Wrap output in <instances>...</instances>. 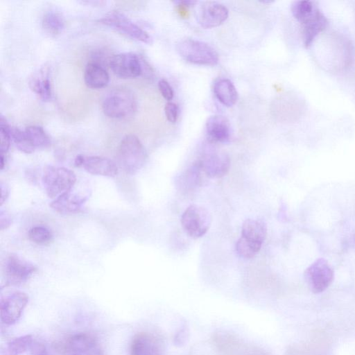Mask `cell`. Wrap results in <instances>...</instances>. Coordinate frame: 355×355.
Returning a JSON list of instances; mask_svg holds the SVG:
<instances>
[{
  "label": "cell",
  "instance_id": "10",
  "mask_svg": "<svg viewBox=\"0 0 355 355\" xmlns=\"http://www.w3.org/2000/svg\"><path fill=\"white\" fill-rule=\"evenodd\" d=\"M203 173L211 178L225 175L230 167V159L225 152L208 149L197 160Z\"/></svg>",
  "mask_w": 355,
  "mask_h": 355
},
{
  "label": "cell",
  "instance_id": "18",
  "mask_svg": "<svg viewBox=\"0 0 355 355\" xmlns=\"http://www.w3.org/2000/svg\"><path fill=\"white\" fill-rule=\"evenodd\" d=\"M87 173L105 177H115L118 167L112 160L101 156H85L81 165Z\"/></svg>",
  "mask_w": 355,
  "mask_h": 355
},
{
  "label": "cell",
  "instance_id": "16",
  "mask_svg": "<svg viewBox=\"0 0 355 355\" xmlns=\"http://www.w3.org/2000/svg\"><path fill=\"white\" fill-rule=\"evenodd\" d=\"M205 132L209 141L225 143L231 137V125L229 120L222 115L211 116L205 124Z\"/></svg>",
  "mask_w": 355,
  "mask_h": 355
},
{
  "label": "cell",
  "instance_id": "11",
  "mask_svg": "<svg viewBox=\"0 0 355 355\" xmlns=\"http://www.w3.org/2000/svg\"><path fill=\"white\" fill-rule=\"evenodd\" d=\"M29 301V296L21 291L14 292L1 300V321L5 325L15 324L21 318Z\"/></svg>",
  "mask_w": 355,
  "mask_h": 355
},
{
  "label": "cell",
  "instance_id": "24",
  "mask_svg": "<svg viewBox=\"0 0 355 355\" xmlns=\"http://www.w3.org/2000/svg\"><path fill=\"white\" fill-rule=\"evenodd\" d=\"M24 130L35 148H45L51 145V139L42 127L30 125Z\"/></svg>",
  "mask_w": 355,
  "mask_h": 355
},
{
  "label": "cell",
  "instance_id": "5",
  "mask_svg": "<svg viewBox=\"0 0 355 355\" xmlns=\"http://www.w3.org/2000/svg\"><path fill=\"white\" fill-rule=\"evenodd\" d=\"M42 182L46 196L54 200L71 190L76 184V176L67 168L46 166L44 168Z\"/></svg>",
  "mask_w": 355,
  "mask_h": 355
},
{
  "label": "cell",
  "instance_id": "1",
  "mask_svg": "<svg viewBox=\"0 0 355 355\" xmlns=\"http://www.w3.org/2000/svg\"><path fill=\"white\" fill-rule=\"evenodd\" d=\"M291 12L302 28L304 45L309 47L316 37L327 26V19L322 12L311 1H297L291 5Z\"/></svg>",
  "mask_w": 355,
  "mask_h": 355
},
{
  "label": "cell",
  "instance_id": "19",
  "mask_svg": "<svg viewBox=\"0 0 355 355\" xmlns=\"http://www.w3.org/2000/svg\"><path fill=\"white\" fill-rule=\"evenodd\" d=\"M31 89L42 100L49 101L52 97V87L49 69H40L30 78L28 82Z\"/></svg>",
  "mask_w": 355,
  "mask_h": 355
},
{
  "label": "cell",
  "instance_id": "26",
  "mask_svg": "<svg viewBox=\"0 0 355 355\" xmlns=\"http://www.w3.org/2000/svg\"><path fill=\"white\" fill-rule=\"evenodd\" d=\"M11 139L15 146L24 153H31L35 150V147L29 140L25 130H21L16 127H10Z\"/></svg>",
  "mask_w": 355,
  "mask_h": 355
},
{
  "label": "cell",
  "instance_id": "34",
  "mask_svg": "<svg viewBox=\"0 0 355 355\" xmlns=\"http://www.w3.org/2000/svg\"><path fill=\"white\" fill-rule=\"evenodd\" d=\"M9 196V189L8 186L3 182H1V206L6 201Z\"/></svg>",
  "mask_w": 355,
  "mask_h": 355
},
{
  "label": "cell",
  "instance_id": "21",
  "mask_svg": "<svg viewBox=\"0 0 355 355\" xmlns=\"http://www.w3.org/2000/svg\"><path fill=\"white\" fill-rule=\"evenodd\" d=\"M84 81L89 88L101 89L107 85L110 76L101 64L96 62H89L85 69Z\"/></svg>",
  "mask_w": 355,
  "mask_h": 355
},
{
  "label": "cell",
  "instance_id": "4",
  "mask_svg": "<svg viewBox=\"0 0 355 355\" xmlns=\"http://www.w3.org/2000/svg\"><path fill=\"white\" fill-rule=\"evenodd\" d=\"M178 54L188 62L214 66L218 64L219 58L216 50L207 43L192 38L180 40L176 44Z\"/></svg>",
  "mask_w": 355,
  "mask_h": 355
},
{
  "label": "cell",
  "instance_id": "36",
  "mask_svg": "<svg viewBox=\"0 0 355 355\" xmlns=\"http://www.w3.org/2000/svg\"><path fill=\"white\" fill-rule=\"evenodd\" d=\"M175 3L183 5V6H189L194 5L195 3H197V1H175Z\"/></svg>",
  "mask_w": 355,
  "mask_h": 355
},
{
  "label": "cell",
  "instance_id": "17",
  "mask_svg": "<svg viewBox=\"0 0 355 355\" xmlns=\"http://www.w3.org/2000/svg\"><path fill=\"white\" fill-rule=\"evenodd\" d=\"M161 343L147 332L136 334L131 342L130 355H162Z\"/></svg>",
  "mask_w": 355,
  "mask_h": 355
},
{
  "label": "cell",
  "instance_id": "32",
  "mask_svg": "<svg viewBox=\"0 0 355 355\" xmlns=\"http://www.w3.org/2000/svg\"><path fill=\"white\" fill-rule=\"evenodd\" d=\"M29 351L30 355H49L46 346L40 341H33Z\"/></svg>",
  "mask_w": 355,
  "mask_h": 355
},
{
  "label": "cell",
  "instance_id": "7",
  "mask_svg": "<svg viewBox=\"0 0 355 355\" xmlns=\"http://www.w3.org/2000/svg\"><path fill=\"white\" fill-rule=\"evenodd\" d=\"M99 22L121 33L146 44L153 42L152 37L128 17L119 12L113 11L99 19Z\"/></svg>",
  "mask_w": 355,
  "mask_h": 355
},
{
  "label": "cell",
  "instance_id": "31",
  "mask_svg": "<svg viewBox=\"0 0 355 355\" xmlns=\"http://www.w3.org/2000/svg\"><path fill=\"white\" fill-rule=\"evenodd\" d=\"M158 88L162 96L168 102L173 98V90L170 84L164 79L158 82Z\"/></svg>",
  "mask_w": 355,
  "mask_h": 355
},
{
  "label": "cell",
  "instance_id": "30",
  "mask_svg": "<svg viewBox=\"0 0 355 355\" xmlns=\"http://www.w3.org/2000/svg\"><path fill=\"white\" fill-rule=\"evenodd\" d=\"M164 112L167 120L171 123H175L178 116V107L173 102H168L164 107Z\"/></svg>",
  "mask_w": 355,
  "mask_h": 355
},
{
  "label": "cell",
  "instance_id": "27",
  "mask_svg": "<svg viewBox=\"0 0 355 355\" xmlns=\"http://www.w3.org/2000/svg\"><path fill=\"white\" fill-rule=\"evenodd\" d=\"M28 237L32 242L38 245H48L53 240L51 232L44 226H35L28 232Z\"/></svg>",
  "mask_w": 355,
  "mask_h": 355
},
{
  "label": "cell",
  "instance_id": "20",
  "mask_svg": "<svg viewBox=\"0 0 355 355\" xmlns=\"http://www.w3.org/2000/svg\"><path fill=\"white\" fill-rule=\"evenodd\" d=\"M266 235L267 227L263 221L248 218L243 222L241 237L245 241L261 246Z\"/></svg>",
  "mask_w": 355,
  "mask_h": 355
},
{
  "label": "cell",
  "instance_id": "8",
  "mask_svg": "<svg viewBox=\"0 0 355 355\" xmlns=\"http://www.w3.org/2000/svg\"><path fill=\"white\" fill-rule=\"evenodd\" d=\"M304 277L310 291L318 294L324 291L332 283L334 270L325 259L320 258L306 268Z\"/></svg>",
  "mask_w": 355,
  "mask_h": 355
},
{
  "label": "cell",
  "instance_id": "28",
  "mask_svg": "<svg viewBox=\"0 0 355 355\" xmlns=\"http://www.w3.org/2000/svg\"><path fill=\"white\" fill-rule=\"evenodd\" d=\"M0 157H6L10 148L11 136L10 127L3 116H1L0 119Z\"/></svg>",
  "mask_w": 355,
  "mask_h": 355
},
{
  "label": "cell",
  "instance_id": "15",
  "mask_svg": "<svg viewBox=\"0 0 355 355\" xmlns=\"http://www.w3.org/2000/svg\"><path fill=\"white\" fill-rule=\"evenodd\" d=\"M89 198L88 194L81 195L70 191L59 196L49 205L55 211L60 214H75L82 210Z\"/></svg>",
  "mask_w": 355,
  "mask_h": 355
},
{
  "label": "cell",
  "instance_id": "9",
  "mask_svg": "<svg viewBox=\"0 0 355 355\" xmlns=\"http://www.w3.org/2000/svg\"><path fill=\"white\" fill-rule=\"evenodd\" d=\"M37 270L32 263L16 254H10L6 259L4 272L6 286H17L26 282Z\"/></svg>",
  "mask_w": 355,
  "mask_h": 355
},
{
  "label": "cell",
  "instance_id": "29",
  "mask_svg": "<svg viewBox=\"0 0 355 355\" xmlns=\"http://www.w3.org/2000/svg\"><path fill=\"white\" fill-rule=\"evenodd\" d=\"M261 246L250 243L240 237L236 244V250L240 257L250 259L260 250Z\"/></svg>",
  "mask_w": 355,
  "mask_h": 355
},
{
  "label": "cell",
  "instance_id": "3",
  "mask_svg": "<svg viewBox=\"0 0 355 355\" xmlns=\"http://www.w3.org/2000/svg\"><path fill=\"white\" fill-rule=\"evenodd\" d=\"M101 106L104 114L107 116L123 119L134 114L137 108V102L130 90L120 88L106 94Z\"/></svg>",
  "mask_w": 355,
  "mask_h": 355
},
{
  "label": "cell",
  "instance_id": "6",
  "mask_svg": "<svg viewBox=\"0 0 355 355\" xmlns=\"http://www.w3.org/2000/svg\"><path fill=\"white\" fill-rule=\"evenodd\" d=\"M211 216L205 207L196 205L189 206L181 217L184 232L191 238L198 239L205 235L211 224Z\"/></svg>",
  "mask_w": 355,
  "mask_h": 355
},
{
  "label": "cell",
  "instance_id": "2",
  "mask_svg": "<svg viewBox=\"0 0 355 355\" xmlns=\"http://www.w3.org/2000/svg\"><path fill=\"white\" fill-rule=\"evenodd\" d=\"M147 153L139 139L127 135L121 141L117 150V161L128 174L134 175L145 164Z\"/></svg>",
  "mask_w": 355,
  "mask_h": 355
},
{
  "label": "cell",
  "instance_id": "13",
  "mask_svg": "<svg viewBox=\"0 0 355 355\" xmlns=\"http://www.w3.org/2000/svg\"><path fill=\"white\" fill-rule=\"evenodd\" d=\"M229 15L228 9L216 1L202 2L197 9L196 19L204 28H212L221 25Z\"/></svg>",
  "mask_w": 355,
  "mask_h": 355
},
{
  "label": "cell",
  "instance_id": "35",
  "mask_svg": "<svg viewBox=\"0 0 355 355\" xmlns=\"http://www.w3.org/2000/svg\"><path fill=\"white\" fill-rule=\"evenodd\" d=\"M187 334V333L185 329L180 330V332L178 333L175 336V343L180 344H180H183L186 340Z\"/></svg>",
  "mask_w": 355,
  "mask_h": 355
},
{
  "label": "cell",
  "instance_id": "22",
  "mask_svg": "<svg viewBox=\"0 0 355 355\" xmlns=\"http://www.w3.org/2000/svg\"><path fill=\"white\" fill-rule=\"evenodd\" d=\"M214 93L221 104L232 107L238 100V92L234 84L229 79L220 78L214 84Z\"/></svg>",
  "mask_w": 355,
  "mask_h": 355
},
{
  "label": "cell",
  "instance_id": "25",
  "mask_svg": "<svg viewBox=\"0 0 355 355\" xmlns=\"http://www.w3.org/2000/svg\"><path fill=\"white\" fill-rule=\"evenodd\" d=\"M33 336L26 334L10 340L6 347V355H20L28 350L33 342Z\"/></svg>",
  "mask_w": 355,
  "mask_h": 355
},
{
  "label": "cell",
  "instance_id": "23",
  "mask_svg": "<svg viewBox=\"0 0 355 355\" xmlns=\"http://www.w3.org/2000/svg\"><path fill=\"white\" fill-rule=\"evenodd\" d=\"M42 24L46 33L55 36L64 29V19L60 12L51 10L44 15Z\"/></svg>",
  "mask_w": 355,
  "mask_h": 355
},
{
  "label": "cell",
  "instance_id": "12",
  "mask_svg": "<svg viewBox=\"0 0 355 355\" xmlns=\"http://www.w3.org/2000/svg\"><path fill=\"white\" fill-rule=\"evenodd\" d=\"M109 66L113 73L121 78H134L139 76L143 66L139 56L133 53H121L112 55Z\"/></svg>",
  "mask_w": 355,
  "mask_h": 355
},
{
  "label": "cell",
  "instance_id": "33",
  "mask_svg": "<svg viewBox=\"0 0 355 355\" xmlns=\"http://www.w3.org/2000/svg\"><path fill=\"white\" fill-rule=\"evenodd\" d=\"M12 223V220L10 216L6 214V212H3V210H1L0 214V226H1V230H3L6 228H8Z\"/></svg>",
  "mask_w": 355,
  "mask_h": 355
},
{
  "label": "cell",
  "instance_id": "14",
  "mask_svg": "<svg viewBox=\"0 0 355 355\" xmlns=\"http://www.w3.org/2000/svg\"><path fill=\"white\" fill-rule=\"evenodd\" d=\"M66 350L68 355H103L97 339L87 333L71 336L67 340Z\"/></svg>",
  "mask_w": 355,
  "mask_h": 355
}]
</instances>
